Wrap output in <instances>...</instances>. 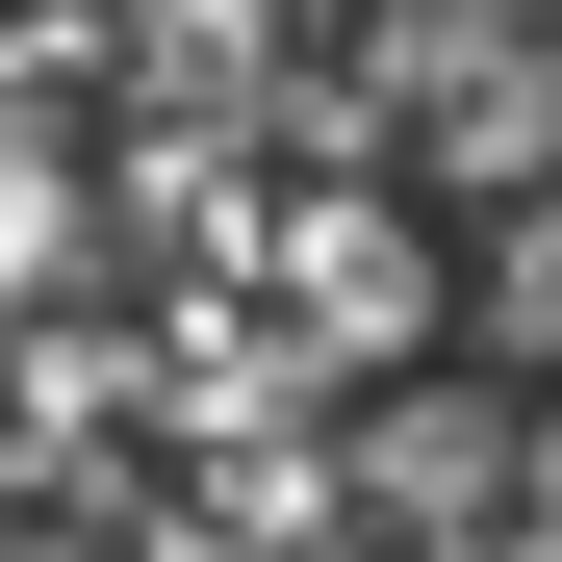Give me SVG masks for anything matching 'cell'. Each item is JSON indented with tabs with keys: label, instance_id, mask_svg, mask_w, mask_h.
Returning a JSON list of instances; mask_svg holds the SVG:
<instances>
[{
	"label": "cell",
	"instance_id": "6da1fadb",
	"mask_svg": "<svg viewBox=\"0 0 562 562\" xmlns=\"http://www.w3.org/2000/svg\"><path fill=\"white\" fill-rule=\"evenodd\" d=\"M512 562H562V537H512Z\"/></svg>",
	"mask_w": 562,
	"mask_h": 562
}]
</instances>
